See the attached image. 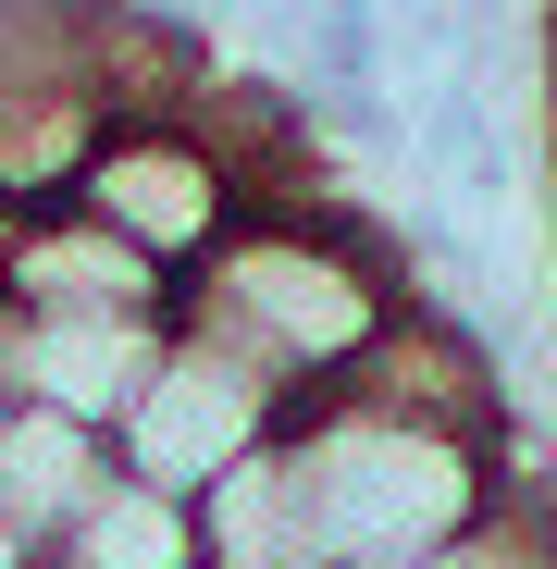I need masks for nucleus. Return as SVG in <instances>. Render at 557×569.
<instances>
[{
    "mask_svg": "<svg viewBox=\"0 0 557 569\" xmlns=\"http://www.w3.org/2000/svg\"><path fill=\"white\" fill-rule=\"evenodd\" d=\"M38 569H199V508L161 496V483H137V470H112Z\"/></svg>",
    "mask_w": 557,
    "mask_h": 569,
    "instance_id": "nucleus-8",
    "label": "nucleus"
},
{
    "mask_svg": "<svg viewBox=\"0 0 557 569\" xmlns=\"http://www.w3.org/2000/svg\"><path fill=\"white\" fill-rule=\"evenodd\" d=\"M508 483H533L508 421H434L397 397L322 385L272 446L199 496V569H385L458 545Z\"/></svg>",
    "mask_w": 557,
    "mask_h": 569,
    "instance_id": "nucleus-1",
    "label": "nucleus"
},
{
    "mask_svg": "<svg viewBox=\"0 0 557 569\" xmlns=\"http://www.w3.org/2000/svg\"><path fill=\"white\" fill-rule=\"evenodd\" d=\"M286 409H298L286 385H260L236 347H211V335H186V322H173L161 371L137 385V409L112 421V458L137 470V483H161V496L199 508L223 470H248V458L272 446V421H286Z\"/></svg>",
    "mask_w": 557,
    "mask_h": 569,
    "instance_id": "nucleus-3",
    "label": "nucleus"
},
{
    "mask_svg": "<svg viewBox=\"0 0 557 569\" xmlns=\"http://www.w3.org/2000/svg\"><path fill=\"white\" fill-rule=\"evenodd\" d=\"M112 470H125V458H112V433H100V421H74V409H38V397H26L13 421H0V508L26 520V545H38V557L74 532V508L100 496Z\"/></svg>",
    "mask_w": 557,
    "mask_h": 569,
    "instance_id": "nucleus-7",
    "label": "nucleus"
},
{
    "mask_svg": "<svg viewBox=\"0 0 557 569\" xmlns=\"http://www.w3.org/2000/svg\"><path fill=\"white\" fill-rule=\"evenodd\" d=\"M421 298L409 272V236H385L371 211H347L335 186L322 199H260L199 272L173 284V322L236 347L260 385L286 397H322L385 347V322Z\"/></svg>",
    "mask_w": 557,
    "mask_h": 569,
    "instance_id": "nucleus-2",
    "label": "nucleus"
},
{
    "mask_svg": "<svg viewBox=\"0 0 557 569\" xmlns=\"http://www.w3.org/2000/svg\"><path fill=\"white\" fill-rule=\"evenodd\" d=\"M0 298L13 310H173V272L137 236H112L87 199H62V211H26Z\"/></svg>",
    "mask_w": 557,
    "mask_h": 569,
    "instance_id": "nucleus-6",
    "label": "nucleus"
},
{
    "mask_svg": "<svg viewBox=\"0 0 557 569\" xmlns=\"http://www.w3.org/2000/svg\"><path fill=\"white\" fill-rule=\"evenodd\" d=\"M13 409H26V310L0 298V421H13Z\"/></svg>",
    "mask_w": 557,
    "mask_h": 569,
    "instance_id": "nucleus-10",
    "label": "nucleus"
},
{
    "mask_svg": "<svg viewBox=\"0 0 557 569\" xmlns=\"http://www.w3.org/2000/svg\"><path fill=\"white\" fill-rule=\"evenodd\" d=\"M0 569H38V545H26V520L0 508Z\"/></svg>",
    "mask_w": 557,
    "mask_h": 569,
    "instance_id": "nucleus-11",
    "label": "nucleus"
},
{
    "mask_svg": "<svg viewBox=\"0 0 557 569\" xmlns=\"http://www.w3.org/2000/svg\"><path fill=\"white\" fill-rule=\"evenodd\" d=\"M161 347H173V310H26V397L112 433L161 371Z\"/></svg>",
    "mask_w": 557,
    "mask_h": 569,
    "instance_id": "nucleus-5",
    "label": "nucleus"
},
{
    "mask_svg": "<svg viewBox=\"0 0 557 569\" xmlns=\"http://www.w3.org/2000/svg\"><path fill=\"white\" fill-rule=\"evenodd\" d=\"M74 199L100 211L112 236H137V248L186 284V272H199V260H211V248L260 211V186L236 173V149H223L199 112H161V124H112Z\"/></svg>",
    "mask_w": 557,
    "mask_h": 569,
    "instance_id": "nucleus-4",
    "label": "nucleus"
},
{
    "mask_svg": "<svg viewBox=\"0 0 557 569\" xmlns=\"http://www.w3.org/2000/svg\"><path fill=\"white\" fill-rule=\"evenodd\" d=\"M385 569H557V496L545 483H508L458 545H421V557H385Z\"/></svg>",
    "mask_w": 557,
    "mask_h": 569,
    "instance_id": "nucleus-9",
    "label": "nucleus"
}]
</instances>
